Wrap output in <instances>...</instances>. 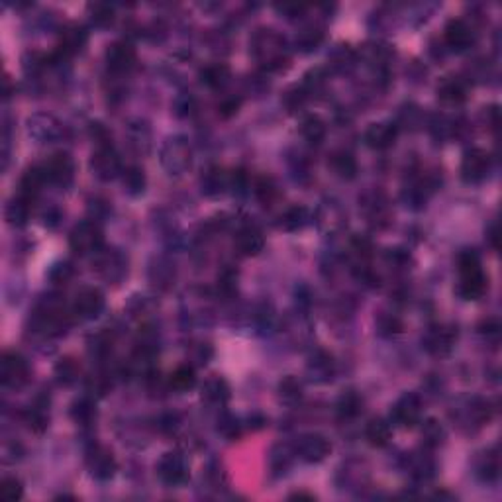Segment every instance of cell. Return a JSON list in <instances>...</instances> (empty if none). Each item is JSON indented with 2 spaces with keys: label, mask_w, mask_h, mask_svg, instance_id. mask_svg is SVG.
I'll use <instances>...</instances> for the list:
<instances>
[{
  "label": "cell",
  "mask_w": 502,
  "mask_h": 502,
  "mask_svg": "<svg viewBox=\"0 0 502 502\" xmlns=\"http://www.w3.org/2000/svg\"><path fill=\"white\" fill-rule=\"evenodd\" d=\"M122 185H124V190L130 196H138L145 190V185H148V179H145V173L141 167H128L125 171H122Z\"/></svg>",
  "instance_id": "d6a6232c"
},
{
  "label": "cell",
  "mask_w": 502,
  "mask_h": 502,
  "mask_svg": "<svg viewBox=\"0 0 502 502\" xmlns=\"http://www.w3.org/2000/svg\"><path fill=\"white\" fill-rule=\"evenodd\" d=\"M169 384L171 389H175L177 392H187L190 389H195L196 384V373L195 369L188 367V365H180L171 373L169 376Z\"/></svg>",
  "instance_id": "e575fe53"
},
{
  "label": "cell",
  "mask_w": 502,
  "mask_h": 502,
  "mask_svg": "<svg viewBox=\"0 0 502 502\" xmlns=\"http://www.w3.org/2000/svg\"><path fill=\"white\" fill-rule=\"evenodd\" d=\"M365 143L373 149H389L399 138V125L392 122H376L365 130Z\"/></svg>",
  "instance_id": "ffe728a7"
},
{
  "label": "cell",
  "mask_w": 502,
  "mask_h": 502,
  "mask_svg": "<svg viewBox=\"0 0 502 502\" xmlns=\"http://www.w3.org/2000/svg\"><path fill=\"white\" fill-rule=\"evenodd\" d=\"M279 399L285 402V404H297L302 399V384L298 381L297 376H285L281 383H279Z\"/></svg>",
  "instance_id": "74e56055"
},
{
  "label": "cell",
  "mask_w": 502,
  "mask_h": 502,
  "mask_svg": "<svg viewBox=\"0 0 502 502\" xmlns=\"http://www.w3.org/2000/svg\"><path fill=\"white\" fill-rule=\"evenodd\" d=\"M227 78H230V69H227L226 65H222V63H214V65H208V67H204L200 71V81L206 86H210V88L224 86L227 83Z\"/></svg>",
  "instance_id": "d590c367"
},
{
  "label": "cell",
  "mask_w": 502,
  "mask_h": 502,
  "mask_svg": "<svg viewBox=\"0 0 502 502\" xmlns=\"http://www.w3.org/2000/svg\"><path fill=\"white\" fill-rule=\"evenodd\" d=\"M65 312H63V304L59 300L53 298H47L46 302L34 310L31 314V324L36 332H41L46 336H55V334H61V329L65 328Z\"/></svg>",
  "instance_id": "5b68a950"
},
{
  "label": "cell",
  "mask_w": 502,
  "mask_h": 502,
  "mask_svg": "<svg viewBox=\"0 0 502 502\" xmlns=\"http://www.w3.org/2000/svg\"><path fill=\"white\" fill-rule=\"evenodd\" d=\"M26 422L30 426V430H34L36 434H41L47 428L49 416L43 412V406H34L26 412Z\"/></svg>",
  "instance_id": "c3c4849f"
},
{
  "label": "cell",
  "mask_w": 502,
  "mask_h": 502,
  "mask_svg": "<svg viewBox=\"0 0 502 502\" xmlns=\"http://www.w3.org/2000/svg\"><path fill=\"white\" fill-rule=\"evenodd\" d=\"M290 498H308V501H312L314 496L312 494H306V493H297V494H290Z\"/></svg>",
  "instance_id": "91938a15"
},
{
  "label": "cell",
  "mask_w": 502,
  "mask_h": 502,
  "mask_svg": "<svg viewBox=\"0 0 502 502\" xmlns=\"http://www.w3.org/2000/svg\"><path fill=\"white\" fill-rule=\"evenodd\" d=\"M363 408V399L355 391H345L339 400H337V412L344 418H353L357 416Z\"/></svg>",
  "instance_id": "60d3db41"
},
{
  "label": "cell",
  "mask_w": 502,
  "mask_h": 502,
  "mask_svg": "<svg viewBox=\"0 0 502 502\" xmlns=\"http://www.w3.org/2000/svg\"><path fill=\"white\" fill-rule=\"evenodd\" d=\"M157 475L165 485L179 486L188 478V467L185 457L177 451H167L157 461Z\"/></svg>",
  "instance_id": "7c38bea8"
},
{
  "label": "cell",
  "mask_w": 502,
  "mask_h": 502,
  "mask_svg": "<svg viewBox=\"0 0 502 502\" xmlns=\"http://www.w3.org/2000/svg\"><path fill=\"white\" fill-rule=\"evenodd\" d=\"M88 18L96 28H108L116 20V12H114V6H110L106 2H94V4H88Z\"/></svg>",
  "instance_id": "8d00e7d4"
},
{
  "label": "cell",
  "mask_w": 502,
  "mask_h": 502,
  "mask_svg": "<svg viewBox=\"0 0 502 502\" xmlns=\"http://www.w3.org/2000/svg\"><path fill=\"white\" fill-rule=\"evenodd\" d=\"M47 183V175L43 165H34L28 171L24 173L22 180H20V195L28 196V198H36L39 195V190L43 188Z\"/></svg>",
  "instance_id": "484cf974"
},
{
  "label": "cell",
  "mask_w": 502,
  "mask_h": 502,
  "mask_svg": "<svg viewBox=\"0 0 502 502\" xmlns=\"http://www.w3.org/2000/svg\"><path fill=\"white\" fill-rule=\"evenodd\" d=\"M46 169L47 183H53L59 187H67L71 185V180L75 177V163H73V157L65 151L53 153V155L47 159L43 163Z\"/></svg>",
  "instance_id": "2e32d148"
},
{
  "label": "cell",
  "mask_w": 502,
  "mask_h": 502,
  "mask_svg": "<svg viewBox=\"0 0 502 502\" xmlns=\"http://www.w3.org/2000/svg\"><path fill=\"white\" fill-rule=\"evenodd\" d=\"M438 98L446 104H461L467 98V86L461 78L447 77L438 86Z\"/></svg>",
  "instance_id": "4316f807"
},
{
  "label": "cell",
  "mask_w": 502,
  "mask_h": 502,
  "mask_svg": "<svg viewBox=\"0 0 502 502\" xmlns=\"http://www.w3.org/2000/svg\"><path fill=\"white\" fill-rule=\"evenodd\" d=\"M457 265H459V294L465 300H478L486 292V277L481 269V261H478L477 253L473 251H463L459 259H457Z\"/></svg>",
  "instance_id": "7a4b0ae2"
},
{
  "label": "cell",
  "mask_w": 502,
  "mask_h": 502,
  "mask_svg": "<svg viewBox=\"0 0 502 502\" xmlns=\"http://www.w3.org/2000/svg\"><path fill=\"white\" fill-rule=\"evenodd\" d=\"M304 98H306V91H304V88H302V86H300V88H298V86H294V88H290L289 93L285 94V98H282V102H285V104H287V106H289L290 110H297L298 106H300V104L304 102Z\"/></svg>",
  "instance_id": "f907efd6"
},
{
  "label": "cell",
  "mask_w": 502,
  "mask_h": 502,
  "mask_svg": "<svg viewBox=\"0 0 502 502\" xmlns=\"http://www.w3.org/2000/svg\"><path fill=\"white\" fill-rule=\"evenodd\" d=\"M235 250L240 251L245 257H253L263 251L265 247V237L259 232L257 227L245 226L235 234Z\"/></svg>",
  "instance_id": "44dd1931"
},
{
  "label": "cell",
  "mask_w": 502,
  "mask_h": 502,
  "mask_svg": "<svg viewBox=\"0 0 502 502\" xmlns=\"http://www.w3.org/2000/svg\"><path fill=\"white\" fill-rule=\"evenodd\" d=\"M71 275H73V269H71L69 263H59V265H55L53 269H51L49 277H51L55 282H65Z\"/></svg>",
  "instance_id": "11a10c76"
},
{
  "label": "cell",
  "mask_w": 502,
  "mask_h": 502,
  "mask_svg": "<svg viewBox=\"0 0 502 502\" xmlns=\"http://www.w3.org/2000/svg\"><path fill=\"white\" fill-rule=\"evenodd\" d=\"M324 78H326V75H324V71L322 69H312L310 73H306L304 77V86L302 88H308V91H316L318 86L324 85Z\"/></svg>",
  "instance_id": "f5cc1de1"
},
{
  "label": "cell",
  "mask_w": 502,
  "mask_h": 502,
  "mask_svg": "<svg viewBox=\"0 0 502 502\" xmlns=\"http://www.w3.org/2000/svg\"><path fill=\"white\" fill-rule=\"evenodd\" d=\"M230 187V175L220 167H210L206 169L204 175L200 177V190L204 196H220L226 193V188Z\"/></svg>",
  "instance_id": "603a6c76"
},
{
  "label": "cell",
  "mask_w": 502,
  "mask_h": 502,
  "mask_svg": "<svg viewBox=\"0 0 502 502\" xmlns=\"http://www.w3.org/2000/svg\"><path fill=\"white\" fill-rule=\"evenodd\" d=\"M28 133L38 143H55V141L61 140L65 130L57 118L39 112V114L28 118Z\"/></svg>",
  "instance_id": "30bf717a"
},
{
  "label": "cell",
  "mask_w": 502,
  "mask_h": 502,
  "mask_svg": "<svg viewBox=\"0 0 502 502\" xmlns=\"http://www.w3.org/2000/svg\"><path fill=\"white\" fill-rule=\"evenodd\" d=\"M455 339H457V329L455 328H451V326H434L424 337V347L431 355H446V353L451 352Z\"/></svg>",
  "instance_id": "d6986e66"
},
{
  "label": "cell",
  "mask_w": 502,
  "mask_h": 502,
  "mask_svg": "<svg viewBox=\"0 0 502 502\" xmlns=\"http://www.w3.org/2000/svg\"><path fill=\"white\" fill-rule=\"evenodd\" d=\"M173 279H175V271H173L171 263H167L163 259H157L155 265L151 267V282L159 289H169Z\"/></svg>",
  "instance_id": "7bdbcfd3"
},
{
  "label": "cell",
  "mask_w": 502,
  "mask_h": 502,
  "mask_svg": "<svg viewBox=\"0 0 502 502\" xmlns=\"http://www.w3.org/2000/svg\"><path fill=\"white\" fill-rule=\"evenodd\" d=\"M203 399L208 402V404H226L227 399H230V386L224 379L220 376H212L208 379L203 386Z\"/></svg>",
  "instance_id": "f546056e"
},
{
  "label": "cell",
  "mask_w": 502,
  "mask_h": 502,
  "mask_svg": "<svg viewBox=\"0 0 502 502\" xmlns=\"http://www.w3.org/2000/svg\"><path fill=\"white\" fill-rule=\"evenodd\" d=\"M104 310V294L94 287H85L77 292L73 300L71 312L77 316L78 320H94Z\"/></svg>",
  "instance_id": "8fae6325"
},
{
  "label": "cell",
  "mask_w": 502,
  "mask_h": 502,
  "mask_svg": "<svg viewBox=\"0 0 502 502\" xmlns=\"http://www.w3.org/2000/svg\"><path fill=\"white\" fill-rule=\"evenodd\" d=\"M24 494V486L22 483H20V478L16 477H4L2 478V483H0V496L4 498V501H20Z\"/></svg>",
  "instance_id": "bcb514c9"
},
{
  "label": "cell",
  "mask_w": 502,
  "mask_h": 502,
  "mask_svg": "<svg viewBox=\"0 0 502 502\" xmlns=\"http://www.w3.org/2000/svg\"><path fill=\"white\" fill-rule=\"evenodd\" d=\"M31 204H34V198H28V196L18 193V196H14V198L6 204V210H4L8 224L16 227L26 226L31 216Z\"/></svg>",
  "instance_id": "cb8c5ba5"
},
{
  "label": "cell",
  "mask_w": 502,
  "mask_h": 502,
  "mask_svg": "<svg viewBox=\"0 0 502 502\" xmlns=\"http://www.w3.org/2000/svg\"><path fill=\"white\" fill-rule=\"evenodd\" d=\"M78 376H81V365L73 357H63V359L57 361V365H55V379H57V383L69 386V384L77 381Z\"/></svg>",
  "instance_id": "836d02e7"
},
{
  "label": "cell",
  "mask_w": 502,
  "mask_h": 502,
  "mask_svg": "<svg viewBox=\"0 0 502 502\" xmlns=\"http://www.w3.org/2000/svg\"><path fill=\"white\" fill-rule=\"evenodd\" d=\"M334 357L326 352H318L308 361V373L316 383H328L334 375Z\"/></svg>",
  "instance_id": "83f0119b"
},
{
  "label": "cell",
  "mask_w": 502,
  "mask_h": 502,
  "mask_svg": "<svg viewBox=\"0 0 502 502\" xmlns=\"http://www.w3.org/2000/svg\"><path fill=\"white\" fill-rule=\"evenodd\" d=\"M444 36H446V43L451 49H457V51H463L473 43V30L467 22L463 20H449L444 30Z\"/></svg>",
  "instance_id": "7402d4cb"
},
{
  "label": "cell",
  "mask_w": 502,
  "mask_h": 502,
  "mask_svg": "<svg viewBox=\"0 0 502 502\" xmlns=\"http://www.w3.org/2000/svg\"><path fill=\"white\" fill-rule=\"evenodd\" d=\"M493 169V159L486 153L485 149L473 148L465 151L461 161V179L469 185H477L488 177V173Z\"/></svg>",
  "instance_id": "ba28073f"
},
{
  "label": "cell",
  "mask_w": 502,
  "mask_h": 502,
  "mask_svg": "<svg viewBox=\"0 0 502 502\" xmlns=\"http://www.w3.org/2000/svg\"><path fill=\"white\" fill-rule=\"evenodd\" d=\"M250 46L251 55L265 71H279L285 63L289 61L287 41L277 31L269 30V28H261L255 31Z\"/></svg>",
  "instance_id": "6da1fadb"
},
{
  "label": "cell",
  "mask_w": 502,
  "mask_h": 502,
  "mask_svg": "<svg viewBox=\"0 0 502 502\" xmlns=\"http://www.w3.org/2000/svg\"><path fill=\"white\" fill-rule=\"evenodd\" d=\"M94 271L104 281L120 282L128 273V261L118 250H101L94 259Z\"/></svg>",
  "instance_id": "9c48e42d"
},
{
  "label": "cell",
  "mask_w": 502,
  "mask_h": 502,
  "mask_svg": "<svg viewBox=\"0 0 502 502\" xmlns=\"http://www.w3.org/2000/svg\"><path fill=\"white\" fill-rule=\"evenodd\" d=\"M106 65L112 73H128L138 61V53L132 43L128 41H114L106 49Z\"/></svg>",
  "instance_id": "ac0fdd59"
},
{
  "label": "cell",
  "mask_w": 502,
  "mask_h": 502,
  "mask_svg": "<svg viewBox=\"0 0 502 502\" xmlns=\"http://www.w3.org/2000/svg\"><path fill=\"white\" fill-rule=\"evenodd\" d=\"M86 39H88V34L83 26H77V24H71L67 28H63L61 34H59V41H57V51H55L53 59L59 61L63 57H73L77 55L78 51H83V47L86 46Z\"/></svg>",
  "instance_id": "e0dca14e"
},
{
  "label": "cell",
  "mask_w": 502,
  "mask_h": 502,
  "mask_svg": "<svg viewBox=\"0 0 502 502\" xmlns=\"http://www.w3.org/2000/svg\"><path fill=\"white\" fill-rule=\"evenodd\" d=\"M0 379L4 386L10 389H20L28 383L30 379V365L24 359L20 353L4 352L0 359Z\"/></svg>",
  "instance_id": "52a82bcc"
},
{
  "label": "cell",
  "mask_w": 502,
  "mask_h": 502,
  "mask_svg": "<svg viewBox=\"0 0 502 502\" xmlns=\"http://www.w3.org/2000/svg\"><path fill=\"white\" fill-rule=\"evenodd\" d=\"M365 438L373 447H384L389 446V441L392 438L391 424L383 420V418H373L369 420L365 426Z\"/></svg>",
  "instance_id": "f1b7e54d"
},
{
  "label": "cell",
  "mask_w": 502,
  "mask_h": 502,
  "mask_svg": "<svg viewBox=\"0 0 502 502\" xmlns=\"http://www.w3.org/2000/svg\"><path fill=\"white\" fill-rule=\"evenodd\" d=\"M240 104H242V101L240 98H226V101H222L220 102V106H218V110H220V114L224 118H227V116H234L235 112H237V108H240Z\"/></svg>",
  "instance_id": "9f6ffc18"
},
{
  "label": "cell",
  "mask_w": 502,
  "mask_h": 502,
  "mask_svg": "<svg viewBox=\"0 0 502 502\" xmlns=\"http://www.w3.org/2000/svg\"><path fill=\"white\" fill-rule=\"evenodd\" d=\"M488 240H491V245L496 250L498 247V242H496V224H493L491 230H488Z\"/></svg>",
  "instance_id": "680465c9"
},
{
  "label": "cell",
  "mask_w": 502,
  "mask_h": 502,
  "mask_svg": "<svg viewBox=\"0 0 502 502\" xmlns=\"http://www.w3.org/2000/svg\"><path fill=\"white\" fill-rule=\"evenodd\" d=\"M277 10H281V12H287V14H289V18H292V16L300 14V12H304V6H289V4H282V6H277Z\"/></svg>",
  "instance_id": "6f0895ef"
},
{
  "label": "cell",
  "mask_w": 502,
  "mask_h": 502,
  "mask_svg": "<svg viewBox=\"0 0 502 502\" xmlns=\"http://www.w3.org/2000/svg\"><path fill=\"white\" fill-rule=\"evenodd\" d=\"M71 416L81 426H88L96 418V406H94V402L91 399H78L71 406Z\"/></svg>",
  "instance_id": "ab89813d"
},
{
  "label": "cell",
  "mask_w": 502,
  "mask_h": 502,
  "mask_svg": "<svg viewBox=\"0 0 502 502\" xmlns=\"http://www.w3.org/2000/svg\"><path fill=\"white\" fill-rule=\"evenodd\" d=\"M275 193H277V188H275L273 180L271 179L257 180V185H255V195H257L263 203H269V200L275 196Z\"/></svg>",
  "instance_id": "816d5d0a"
},
{
  "label": "cell",
  "mask_w": 502,
  "mask_h": 502,
  "mask_svg": "<svg viewBox=\"0 0 502 502\" xmlns=\"http://www.w3.org/2000/svg\"><path fill=\"white\" fill-rule=\"evenodd\" d=\"M391 416L392 422L399 424L402 428H414L422 418V402L414 392H406L396 400V404L392 406Z\"/></svg>",
  "instance_id": "5bb4252c"
},
{
  "label": "cell",
  "mask_w": 502,
  "mask_h": 502,
  "mask_svg": "<svg viewBox=\"0 0 502 502\" xmlns=\"http://www.w3.org/2000/svg\"><path fill=\"white\" fill-rule=\"evenodd\" d=\"M91 171L98 180H114L122 175V161L118 157L116 149L112 148V143L96 145V149L91 155Z\"/></svg>",
  "instance_id": "8992f818"
},
{
  "label": "cell",
  "mask_w": 502,
  "mask_h": 502,
  "mask_svg": "<svg viewBox=\"0 0 502 502\" xmlns=\"http://www.w3.org/2000/svg\"><path fill=\"white\" fill-rule=\"evenodd\" d=\"M329 167L334 169V173H336L337 177H342V179L345 180L353 179L355 173H357V161H355L352 153H347V151H336V153L332 155V159H329Z\"/></svg>",
  "instance_id": "1f68e13d"
},
{
  "label": "cell",
  "mask_w": 502,
  "mask_h": 502,
  "mask_svg": "<svg viewBox=\"0 0 502 502\" xmlns=\"http://www.w3.org/2000/svg\"><path fill=\"white\" fill-rule=\"evenodd\" d=\"M379 328H381V334H384V336H392V334H399L402 324L394 316H389V318H383L379 322Z\"/></svg>",
  "instance_id": "db71d44e"
},
{
  "label": "cell",
  "mask_w": 502,
  "mask_h": 502,
  "mask_svg": "<svg viewBox=\"0 0 502 502\" xmlns=\"http://www.w3.org/2000/svg\"><path fill=\"white\" fill-rule=\"evenodd\" d=\"M422 436L428 446L436 447L439 446V444H441V439H444V430H441V426H439L436 420H430V422L424 426Z\"/></svg>",
  "instance_id": "681fc988"
},
{
  "label": "cell",
  "mask_w": 502,
  "mask_h": 502,
  "mask_svg": "<svg viewBox=\"0 0 502 502\" xmlns=\"http://www.w3.org/2000/svg\"><path fill=\"white\" fill-rule=\"evenodd\" d=\"M159 157H161V165H163L165 171L173 177H179L183 173H187L193 163V149L188 145L187 138L173 135V138L165 140Z\"/></svg>",
  "instance_id": "3957f363"
},
{
  "label": "cell",
  "mask_w": 502,
  "mask_h": 502,
  "mask_svg": "<svg viewBox=\"0 0 502 502\" xmlns=\"http://www.w3.org/2000/svg\"><path fill=\"white\" fill-rule=\"evenodd\" d=\"M292 455H297L289 446H277L271 451V467L277 473H285L289 469L290 461H292Z\"/></svg>",
  "instance_id": "ee69618b"
},
{
  "label": "cell",
  "mask_w": 502,
  "mask_h": 502,
  "mask_svg": "<svg viewBox=\"0 0 502 502\" xmlns=\"http://www.w3.org/2000/svg\"><path fill=\"white\" fill-rule=\"evenodd\" d=\"M102 243H104V234L94 220L78 222L77 226L71 230L69 245L71 251H75L77 255H91V253L96 255L102 250Z\"/></svg>",
  "instance_id": "277c9868"
},
{
  "label": "cell",
  "mask_w": 502,
  "mask_h": 502,
  "mask_svg": "<svg viewBox=\"0 0 502 502\" xmlns=\"http://www.w3.org/2000/svg\"><path fill=\"white\" fill-rule=\"evenodd\" d=\"M218 431L224 436L226 439H235L242 436V424L240 420L232 414H222L218 420Z\"/></svg>",
  "instance_id": "f6af8a7d"
},
{
  "label": "cell",
  "mask_w": 502,
  "mask_h": 502,
  "mask_svg": "<svg viewBox=\"0 0 502 502\" xmlns=\"http://www.w3.org/2000/svg\"><path fill=\"white\" fill-rule=\"evenodd\" d=\"M86 469L98 481H108L116 475V459L110 451L108 447L94 446L93 449H88L86 454Z\"/></svg>",
  "instance_id": "4fadbf2b"
},
{
  "label": "cell",
  "mask_w": 502,
  "mask_h": 502,
  "mask_svg": "<svg viewBox=\"0 0 502 502\" xmlns=\"http://www.w3.org/2000/svg\"><path fill=\"white\" fill-rule=\"evenodd\" d=\"M125 138L128 143L135 149L138 153H145L151 148V130H149L148 122L143 120H133L125 128Z\"/></svg>",
  "instance_id": "d4e9b609"
},
{
  "label": "cell",
  "mask_w": 502,
  "mask_h": 502,
  "mask_svg": "<svg viewBox=\"0 0 502 502\" xmlns=\"http://www.w3.org/2000/svg\"><path fill=\"white\" fill-rule=\"evenodd\" d=\"M332 451L329 441L320 434H304L294 446V454L306 463H320Z\"/></svg>",
  "instance_id": "9a60e30c"
},
{
  "label": "cell",
  "mask_w": 502,
  "mask_h": 502,
  "mask_svg": "<svg viewBox=\"0 0 502 502\" xmlns=\"http://www.w3.org/2000/svg\"><path fill=\"white\" fill-rule=\"evenodd\" d=\"M308 222V212L302 206H292L281 216V227L287 232H297L306 226Z\"/></svg>",
  "instance_id": "b9f144b4"
},
{
  "label": "cell",
  "mask_w": 502,
  "mask_h": 502,
  "mask_svg": "<svg viewBox=\"0 0 502 502\" xmlns=\"http://www.w3.org/2000/svg\"><path fill=\"white\" fill-rule=\"evenodd\" d=\"M322 39H324V31H322L320 28H314V26H310V28H304V30L298 31L294 43H297V47L300 49V51L308 53V51L318 49V46L322 43Z\"/></svg>",
  "instance_id": "f35d334b"
},
{
  "label": "cell",
  "mask_w": 502,
  "mask_h": 502,
  "mask_svg": "<svg viewBox=\"0 0 502 502\" xmlns=\"http://www.w3.org/2000/svg\"><path fill=\"white\" fill-rule=\"evenodd\" d=\"M501 473V461H498V455L496 454H485L483 463L478 465V475L485 478V481H494Z\"/></svg>",
  "instance_id": "7dc6e473"
},
{
  "label": "cell",
  "mask_w": 502,
  "mask_h": 502,
  "mask_svg": "<svg viewBox=\"0 0 502 502\" xmlns=\"http://www.w3.org/2000/svg\"><path fill=\"white\" fill-rule=\"evenodd\" d=\"M300 133L310 143H322L324 138H326V133H328V128H326V122L320 116L310 114V116H306L300 122Z\"/></svg>",
  "instance_id": "4dcf8cb0"
}]
</instances>
